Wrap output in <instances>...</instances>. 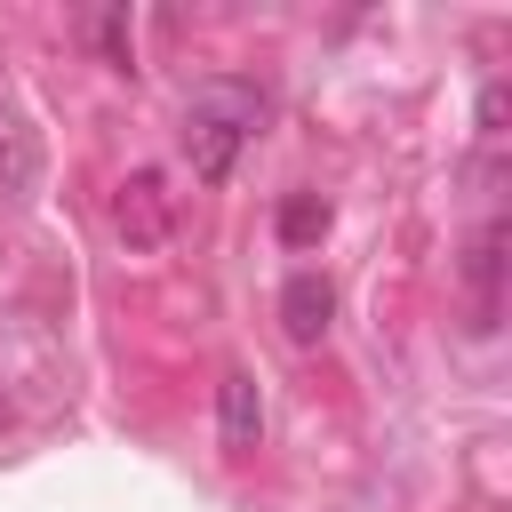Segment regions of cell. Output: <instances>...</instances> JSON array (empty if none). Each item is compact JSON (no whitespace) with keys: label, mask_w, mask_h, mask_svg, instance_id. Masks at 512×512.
I'll list each match as a JSON object with an SVG mask.
<instances>
[{"label":"cell","mask_w":512,"mask_h":512,"mask_svg":"<svg viewBox=\"0 0 512 512\" xmlns=\"http://www.w3.org/2000/svg\"><path fill=\"white\" fill-rule=\"evenodd\" d=\"M216 432H224V448H232V456H248V448L264 440V392H256V376H248V368H232V376L216 384Z\"/></svg>","instance_id":"3957f363"},{"label":"cell","mask_w":512,"mask_h":512,"mask_svg":"<svg viewBox=\"0 0 512 512\" xmlns=\"http://www.w3.org/2000/svg\"><path fill=\"white\" fill-rule=\"evenodd\" d=\"M112 232H120L128 256H160V248H168L176 216H168V184H160L152 168H136V176L112 192Z\"/></svg>","instance_id":"7a4b0ae2"},{"label":"cell","mask_w":512,"mask_h":512,"mask_svg":"<svg viewBox=\"0 0 512 512\" xmlns=\"http://www.w3.org/2000/svg\"><path fill=\"white\" fill-rule=\"evenodd\" d=\"M496 248H504V240H496V224H488V232L472 240V288H480V304H496Z\"/></svg>","instance_id":"8992f818"},{"label":"cell","mask_w":512,"mask_h":512,"mask_svg":"<svg viewBox=\"0 0 512 512\" xmlns=\"http://www.w3.org/2000/svg\"><path fill=\"white\" fill-rule=\"evenodd\" d=\"M256 120H264V96L248 80H200L192 104H184V160H192V176L224 184L232 160H240V144L256 136Z\"/></svg>","instance_id":"6da1fadb"},{"label":"cell","mask_w":512,"mask_h":512,"mask_svg":"<svg viewBox=\"0 0 512 512\" xmlns=\"http://www.w3.org/2000/svg\"><path fill=\"white\" fill-rule=\"evenodd\" d=\"M96 48H104V56L120 64V72L136 64V56H128V16H120V8H112V16H96Z\"/></svg>","instance_id":"52a82bcc"},{"label":"cell","mask_w":512,"mask_h":512,"mask_svg":"<svg viewBox=\"0 0 512 512\" xmlns=\"http://www.w3.org/2000/svg\"><path fill=\"white\" fill-rule=\"evenodd\" d=\"M328 312H336V288H328L320 272H288V288H280V328H288L296 344H320V336H328Z\"/></svg>","instance_id":"277c9868"},{"label":"cell","mask_w":512,"mask_h":512,"mask_svg":"<svg viewBox=\"0 0 512 512\" xmlns=\"http://www.w3.org/2000/svg\"><path fill=\"white\" fill-rule=\"evenodd\" d=\"M328 232V208H320V192H296L288 208H280V240L288 248H304V240H320Z\"/></svg>","instance_id":"5b68a950"}]
</instances>
